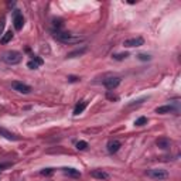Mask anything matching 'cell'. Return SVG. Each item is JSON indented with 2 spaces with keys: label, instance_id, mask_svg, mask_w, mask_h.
Masks as SVG:
<instances>
[{
  "label": "cell",
  "instance_id": "7",
  "mask_svg": "<svg viewBox=\"0 0 181 181\" xmlns=\"http://www.w3.org/2000/svg\"><path fill=\"white\" fill-rule=\"evenodd\" d=\"M178 112L177 108H174L173 105H164V106H159L156 108V113H160V115H165V113H176Z\"/></svg>",
  "mask_w": 181,
  "mask_h": 181
},
{
  "label": "cell",
  "instance_id": "14",
  "mask_svg": "<svg viewBox=\"0 0 181 181\" xmlns=\"http://www.w3.org/2000/svg\"><path fill=\"white\" fill-rule=\"evenodd\" d=\"M86 105H88V102H81V103H78V105L75 106V109H74V115L78 116L79 113H82L83 110H85V108H86Z\"/></svg>",
  "mask_w": 181,
  "mask_h": 181
},
{
  "label": "cell",
  "instance_id": "17",
  "mask_svg": "<svg viewBox=\"0 0 181 181\" xmlns=\"http://www.w3.org/2000/svg\"><path fill=\"white\" fill-rule=\"evenodd\" d=\"M146 123H147V117H146V116H140L139 119L134 120V125H136V126H144Z\"/></svg>",
  "mask_w": 181,
  "mask_h": 181
},
{
  "label": "cell",
  "instance_id": "10",
  "mask_svg": "<svg viewBox=\"0 0 181 181\" xmlns=\"http://www.w3.org/2000/svg\"><path fill=\"white\" fill-rule=\"evenodd\" d=\"M156 144H157V147L161 148V150H167V148H170V146H171V142H170V139H167V137H160V139L156 140Z\"/></svg>",
  "mask_w": 181,
  "mask_h": 181
},
{
  "label": "cell",
  "instance_id": "20",
  "mask_svg": "<svg viewBox=\"0 0 181 181\" xmlns=\"http://www.w3.org/2000/svg\"><path fill=\"white\" fill-rule=\"evenodd\" d=\"M86 147H88V143L83 142V140H81V142L77 143V148H78V150H85Z\"/></svg>",
  "mask_w": 181,
  "mask_h": 181
},
{
  "label": "cell",
  "instance_id": "1",
  "mask_svg": "<svg viewBox=\"0 0 181 181\" xmlns=\"http://www.w3.org/2000/svg\"><path fill=\"white\" fill-rule=\"evenodd\" d=\"M54 38H55V40H58L60 43H64V44H78V43L83 41V37L74 35V34L66 33V31H60V30H57V31H55Z\"/></svg>",
  "mask_w": 181,
  "mask_h": 181
},
{
  "label": "cell",
  "instance_id": "3",
  "mask_svg": "<svg viewBox=\"0 0 181 181\" xmlns=\"http://www.w3.org/2000/svg\"><path fill=\"white\" fill-rule=\"evenodd\" d=\"M146 174L153 180H165V178H168V171L163 170V168H151V170L146 171Z\"/></svg>",
  "mask_w": 181,
  "mask_h": 181
},
{
  "label": "cell",
  "instance_id": "19",
  "mask_svg": "<svg viewBox=\"0 0 181 181\" xmlns=\"http://www.w3.org/2000/svg\"><path fill=\"white\" fill-rule=\"evenodd\" d=\"M127 57H129V52H120V54H115V55H113V60L120 61V60H125V58H127Z\"/></svg>",
  "mask_w": 181,
  "mask_h": 181
},
{
  "label": "cell",
  "instance_id": "15",
  "mask_svg": "<svg viewBox=\"0 0 181 181\" xmlns=\"http://www.w3.org/2000/svg\"><path fill=\"white\" fill-rule=\"evenodd\" d=\"M62 171L68 176H71V177H81V173L78 170H75V168H64Z\"/></svg>",
  "mask_w": 181,
  "mask_h": 181
},
{
  "label": "cell",
  "instance_id": "9",
  "mask_svg": "<svg viewBox=\"0 0 181 181\" xmlns=\"http://www.w3.org/2000/svg\"><path fill=\"white\" fill-rule=\"evenodd\" d=\"M43 64H44L43 58H40V57H37V55H33V60L27 62V66H28L30 69H37L38 66L43 65Z\"/></svg>",
  "mask_w": 181,
  "mask_h": 181
},
{
  "label": "cell",
  "instance_id": "21",
  "mask_svg": "<svg viewBox=\"0 0 181 181\" xmlns=\"http://www.w3.org/2000/svg\"><path fill=\"white\" fill-rule=\"evenodd\" d=\"M137 58H139L140 61H150V60H151V57H150L148 54H139Z\"/></svg>",
  "mask_w": 181,
  "mask_h": 181
},
{
  "label": "cell",
  "instance_id": "4",
  "mask_svg": "<svg viewBox=\"0 0 181 181\" xmlns=\"http://www.w3.org/2000/svg\"><path fill=\"white\" fill-rule=\"evenodd\" d=\"M12 88L14 91H17V92H20V94H30L31 92V88L28 85H26V83H23V82H18V81L12 82Z\"/></svg>",
  "mask_w": 181,
  "mask_h": 181
},
{
  "label": "cell",
  "instance_id": "12",
  "mask_svg": "<svg viewBox=\"0 0 181 181\" xmlns=\"http://www.w3.org/2000/svg\"><path fill=\"white\" fill-rule=\"evenodd\" d=\"M91 176L94 178H98V180H108L109 178V174L105 173V171H102V170H94V171H91Z\"/></svg>",
  "mask_w": 181,
  "mask_h": 181
},
{
  "label": "cell",
  "instance_id": "22",
  "mask_svg": "<svg viewBox=\"0 0 181 181\" xmlns=\"http://www.w3.org/2000/svg\"><path fill=\"white\" fill-rule=\"evenodd\" d=\"M52 173H54V170H52V168H44V170H41V171H40V174H41V176H51Z\"/></svg>",
  "mask_w": 181,
  "mask_h": 181
},
{
  "label": "cell",
  "instance_id": "18",
  "mask_svg": "<svg viewBox=\"0 0 181 181\" xmlns=\"http://www.w3.org/2000/svg\"><path fill=\"white\" fill-rule=\"evenodd\" d=\"M85 51H86V48H85V47H83L82 49H75V51L69 52V54H68L66 57H68V58H74V57H77V55H81V54H83Z\"/></svg>",
  "mask_w": 181,
  "mask_h": 181
},
{
  "label": "cell",
  "instance_id": "16",
  "mask_svg": "<svg viewBox=\"0 0 181 181\" xmlns=\"http://www.w3.org/2000/svg\"><path fill=\"white\" fill-rule=\"evenodd\" d=\"M12 38H13V33H12V31H7V33L3 34V37H1L0 43H1V44H7V43H10V41H12Z\"/></svg>",
  "mask_w": 181,
  "mask_h": 181
},
{
  "label": "cell",
  "instance_id": "6",
  "mask_svg": "<svg viewBox=\"0 0 181 181\" xmlns=\"http://www.w3.org/2000/svg\"><path fill=\"white\" fill-rule=\"evenodd\" d=\"M144 44V40L142 37H134V38H129V40H125L123 45L127 47V48H132V47H140Z\"/></svg>",
  "mask_w": 181,
  "mask_h": 181
},
{
  "label": "cell",
  "instance_id": "13",
  "mask_svg": "<svg viewBox=\"0 0 181 181\" xmlns=\"http://www.w3.org/2000/svg\"><path fill=\"white\" fill-rule=\"evenodd\" d=\"M120 142L119 140H110L109 143H108V151L110 153V154H113V153H116L119 148H120Z\"/></svg>",
  "mask_w": 181,
  "mask_h": 181
},
{
  "label": "cell",
  "instance_id": "23",
  "mask_svg": "<svg viewBox=\"0 0 181 181\" xmlns=\"http://www.w3.org/2000/svg\"><path fill=\"white\" fill-rule=\"evenodd\" d=\"M3 30H4V18L0 20V35H1V33H3Z\"/></svg>",
  "mask_w": 181,
  "mask_h": 181
},
{
  "label": "cell",
  "instance_id": "25",
  "mask_svg": "<svg viewBox=\"0 0 181 181\" xmlns=\"http://www.w3.org/2000/svg\"><path fill=\"white\" fill-rule=\"evenodd\" d=\"M108 98H109V99H117V96L112 95V94H108Z\"/></svg>",
  "mask_w": 181,
  "mask_h": 181
},
{
  "label": "cell",
  "instance_id": "8",
  "mask_svg": "<svg viewBox=\"0 0 181 181\" xmlns=\"http://www.w3.org/2000/svg\"><path fill=\"white\" fill-rule=\"evenodd\" d=\"M120 83V78L119 77H109L103 81V85L108 88V89H115L116 86Z\"/></svg>",
  "mask_w": 181,
  "mask_h": 181
},
{
  "label": "cell",
  "instance_id": "2",
  "mask_svg": "<svg viewBox=\"0 0 181 181\" xmlns=\"http://www.w3.org/2000/svg\"><path fill=\"white\" fill-rule=\"evenodd\" d=\"M21 60H23V55L18 51H6L1 55V61L6 62L7 65H16L18 62H21Z\"/></svg>",
  "mask_w": 181,
  "mask_h": 181
},
{
  "label": "cell",
  "instance_id": "11",
  "mask_svg": "<svg viewBox=\"0 0 181 181\" xmlns=\"http://www.w3.org/2000/svg\"><path fill=\"white\" fill-rule=\"evenodd\" d=\"M0 136H3L4 139H7V140H13V142H16L18 140V137H17L14 133L9 132L7 129H4V127H0Z\"/></svg>",
  "mask_w": 181,
  "mask_h": 181
},
{
  "label": "cell",
  "instance_id": "24",
  "mask_svg": "<svg viewBox=\"0 0 181 181\" xmlns=\"http://www.w3.org/2000/svg\"><path fill=\"white\" fill-rule=\"evenodd\" d=\"M68 79H69L71 82H75V81H78L79 78H78V77H72V75H71V77H68Z\"/></svg>",
  "mask_w": 181,
  "mask_h": 181
},
{
  "label": "cell",
  "instance_id": "5",
  "mask_svg": "<svg viewBox=\"0 0 181 181\" xmlns=\"http://www.w3.org/2000/svg\"><path fill=\"white\" fill-rule=\"evenodd\" d=\"M13 24H14V28L17 31L23 28L24 26V18H23V14L18 12V10H14V14H13Z\"/></svg>",
  "mask_w": 181,
  "mask_h": 181
}]
</instances>
